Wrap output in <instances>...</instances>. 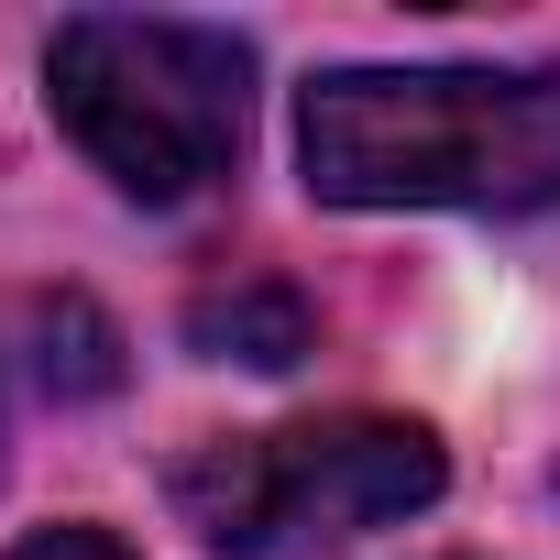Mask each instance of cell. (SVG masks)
I'll return each mask as SVG.
<instances>
[{"mask_svg": "<svg viewBox=\"0 0 560 560\" xmlns=\"http://www.w3.org/2000/svg\"><path fill=\"white\" fill-rule=\"evenodd\" d=\"M298 165L330 209H549L560 67H330L298 100Z\"/></svg>", "mask_w": 560, "mask_h": 560, "instance_id": "cell-1", "label": "cell"}, {"mask_svg": "<svg viewBox=\"0 0 560 560\" xmlns=\"http://www.w3.org/2000/svg\"><path fill=\"white\" fill-rule=\"evenodd\" d=\"M45 100L67 143L143 209H176L231 176L253 121V45L220 23H143V12H78L45 45Z\"/></svg>", "mask_w": 560, "mask_h": 560, "instance_id": "cell-2", "label": "cell"}, {"mask_svg": "<svg viewBox=\"0 0 560 560\" xmlns=\"http://www.w3.org/2000/svg\"><path fill=\"white\" fill-rule=\"evenodd\" d=\"M176 516L231 560H298L363 527H396L440 494V440L407 418H308V429H242L165 472Z\"/></svg>", "mask_w": 560, "mask_h": 560, "instance_id": "cell-3", "label": "cell"}, {"mask_svg": "<svg viewBox=\"0 0 560 560\" xmlns=\"http://www.w3.org/2000/svg\"><path fill=\"white\" fill-rule=\"evenodd\" d=\"M187 341L220 352V363H253V374H287V363H308L319 319H308L298 287H264V275H242V287H209V298L187 308Z\"/></svg>", "mask_w": 560, "mask_h": 560, "instance_id": "cell-4", "label": "cell"}, {"mask_svg": "<svg viewBox=\"0 0 560 560\" xmlns=\"http://www.w3.org/2000/svg\"><path fill=\"white\" fill-rule=\"evenodd\" d=\"M23 330H34V385L45 396H110L121 385V330L89 298H45V308H23Z\"/></svg>", "mask_w": 560, "mask_h": 560, "instance_id": "cell-5", "label": "cell"}, {"mask_svg": "<svg viewBox=\"0 0 560 560\" xmlns=\"http://www.w3.org/2000/svg\"><path fill=\"white\" fill-rule=\"evenodd\" d=\"M12 560H132L121 538H100V527H34Z\"/></svg>", "mask_w": 560, "mask_h": 560, "instance_id": "cell-6", "label": "cell"}]
</instances>
